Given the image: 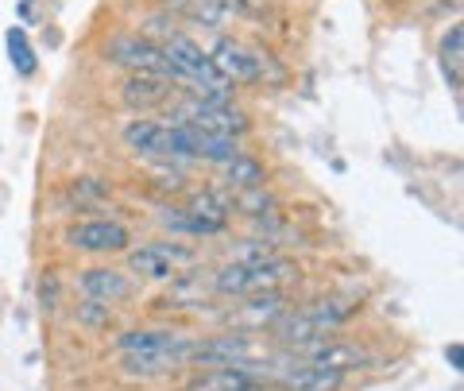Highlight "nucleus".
<instances>
[{"label": "nucleus", "instance_id": "nucleus-4", "mask_svg": "<svg viewBox=\"0 0 464 391\" xmlns=\"http://www.w3.org/2000/svg\"><path fill=\"white\" fill-rule=\"evenodd\" d=\"M66 244L74 252L85 256H112V252H128L132 233L121 221H105V217H90V221H78L66 229Z\"/></svg>", "mask_w": 464, "mask_h": 391}, {"label": "nucleus", "instance_id": "nucleus-12", "mask_svg": "<svg viewBox=\"0 0 464 391\" xmlns=\"http://www.w3.org/2000/svg\"><path fill=\"white\" fill-rule=\"evenodd\" d=\"M121 93H124V101L132 109H159V105H167L170 101V85H167V78H159V74H128L124 85H121Z\"/></svg>", "mask_w": 464, "mask_h": 391}, {"label": "nucleus", "instance_id": "nucleus-7", "mask_svg": "<svg viewBox=\"0 0 464 391\" xmlns=\"http://www.w3.org/2000/svg\"><path fill=\"white\" fill-rule=\"evenodd\" d=\"M186 252H170V244H143V249L128 252V268H132L140 279H151V283H170L174 279V268L186 264Z\"/></svg>", "mask_w": 464, "mask_h": 391}, {"label": "nucleus", "instance_id": "nucleus-6", "mask_svg": "<svg viewBox=\"0 0 464 391\" xmlns=\"http://www.w3.org/2000/svg\"><path fill=\"white\" fill-rule=\"evenodd\" d=\"M209 63L217 66V74H221L228 85L232 82H256L259 74H264V63H259V54L248 51L237 39H217Z\"/></svg>", "mask_w": 464, "mask_h": 391}, {"label": "nucleus", "instance_id": "nucleus-11", "mask_svg": "<svg viewBox=\"0 0 464 391\" xmlns=\"http://www.w3.org/2000/svg\"><path fill=\"white\" fill-rule=\"evenodd\" d=\"M279 384H283V391H337L344 384V376L333 372V368H317V365H310V360H302L298 368H283L279 372Z\"/></svg>", "mask_w": 464, "mask_h": 391}, {"label": "nucleus", "instance_id": "nucleus-14", "mask_svg": "<svg viewBox=\"0 0 464 391\" xmlns=\"http://www.w3.org/2000/svg\"><path fill=\"white\" fill-rule=\"evenodd\" d=\"M464 32H460V24L449 27V35L441 39V70H445V78H449V90L460 93V59H464Z\"/></svg>", "mask_w": 464, "mask_h": 391}, {"label": "nucleus", "instance_id": "nucleus-15", "mask_svg": "<svg viewBox=\"0 0 464 391\" xmlns=\"http://www.w3.org/2000/svg\"><path fill=\"white\" fill-rule=\"evenodd\" d=\"M228 186H237V191H256V186H264V167L256 163L252 155H237L228 159V163L221 167Z\"/></svg>", "mask_w": 464, "mask_h": 391}, {"label": "nucleus", "instance_id": "nucleus-9", "mask_svg": "<svg viewBox=\"0 0 464 391\" xmlns=\"http://www.w3.org/2000/svg\"><path fill=\"white\" fill-rule=\"evenodd\" d=\"M259 384L256 368H232V365H213V368H198L190 380H186V391H248Z\"/></svg>", "mask_w": 464, "mask_h": 391}, {"label": "nucleus", "instance_id": "nucleus-8", "mask_svg": "<svg viewBox=\"0 0 464 391\" xmlns=\"http://www.w3.org/2000/svg\"><path fill=\"white\" fill-rule=\"evenodd\" d=\"M78 291L90 302L112 307V302H124L128 295H132V279H124V275L112 271V268H90V271L78 275Z\"/></svg>", "mask_w": 464, "mask_h": 391}, {"label": "nucleus", "instance_id": "nucleus-5", "mask_svg": "<svg viewBox=\"0 0 464 391\" xmlns=\"http://www.w3.org/2000/svg\"><path fill=\"white\" fill-rule=\"evenodd\" d=\"M109 59L121 63L124 70H132V74H159L174 82V66L167 59V51L143 35H116L109 43Z\"/></svg>", "mask_w": 464, "mask_h": 391}, {"label": "nucleus", "instance_id": "nucleus-19", "mask_svg": "<svg viewBox=\"0 0 464 391\" xmlns=\"http://www.w3.org/2000/svg\"><path fill=\"white\" fill-rule=\"evenodd\" d=\"M248 391H283V387H264V384H256V387H248Z\"/></svg>", "mask_w": 464, "mask_h": 391}, {"label": "nucleus", "instance_id": "nucleus-17", "mask_svg": "<svg viewBox=\"0 0 464 391\" xmlns=\"http://www.w3.org/2000/svg\"><path fill=\"white\" fill-rule=\"evenodd\" d=\"M78 322L101 329V326H109V322H112V310H109V307H101V302H90V298H85L82 307H78Z\"/></svg>", "mask_w": 464, "mask_h": 391}, {"label": "nucleus", "instance_id": "nucleus-2", "mask_svg": "<svg viewBox=\"0 0 464 391\" xmlns=\"http://www.w3.org/2000/svg\"><path fill=\"white\" fill-rule=\"evenodd\" d=\"M356 314L353 302H344V298H322V302H314V307L306 310H286L279 318V341L290 345V349H314L317 341H329V333L333 329H341L348 318Z\"/></svg>", "mask_w": 464, "mask_h": 391}, {"label": "nucleus", "instance_id": "nucleus-13", "mask_svg": "<svg viewBox=\"0 0 464 391\" xmlns=\"http://www.w3.org/2000/svg\"><path fill=\"white\" fill-rule=\"evenodd\" d=\"M174 12H182V16H190L206 27H221L228 16H232V5L228 0H170Z\"/></svg>", "mask_w": 464, "mask_h": 391}, {"label": "nucleus", "instance_id": "nucleus-16", "mask_svg": "<svg viewBox=\"0 0 464 391\" xmlns=\"http://www.w3.org/2000/svg\"><path fill=\"white\" fill-rule=\"evenodd\" d=\"M5 47H8L12 66H16L20 74H32V70H35V51H32V43H27L24 27H12L8 39H5Z\"/></svg>", "mask_w": 464, "mask_h": 391}, {"label": "nucleus", "instance_id": "nucleus-1", "mask_svg": "<svg viewBox=\"0 0 464 391\" xmlns=\"http://www.w3.org/2000/svg\"><path fill=\"white\" fill-rule=\"evenodd\" d=\"M290 279H298V268L283 256H264V259H232L213 275V291L232 295V298H252L279 291Z\"/></svg>", "mask_w": 464, "mask_h": 391}, {"label": "nucleus", "instance_id": "nucleus-3", "mask_svg": "<svg viewBox=\"0 0 464 391\" xmlns=\"http://www.w3.org/2000/svg\"><path fill=\"white\" fill-rule=\"evenodd\" d=\"M170 124H186L198 128L206 136H221V140H237L248 132V112L237 109L232 101H186V105L174 112Z\"/></svg>", "mask_w": 464, "mask_h": 391}, {"label": "nucleus", "instance_id": "nucleus-10", "mask_svg": "<svg viewBox=\"0 0 464 391\" xmlns=\"http://www.w3.org/2000/svg\"><path fill=\"white\" fill-rule=\"evenodd\" d=\"M286 314V298L279 291L267 295H252L244 298V307L237 310V326L240 329H264V326H279V318Z\"/></svg>", "mask_w": 464, "mask_h": 391}, {"label": "nucleus", "instance_id": "nucleus-18", "mask_svg": "<svg viewBox=\"0 0 464 391\" xmlns=\"http://www.w3.org/2000/svg\"><path fill=\"white\" fill-rule=\"evenodd\" d=\"M449 360H453V368H460V345H453V349H449Z\"/></svg>", "mask_w": 464, "mask_h": 391}]
</instances>
